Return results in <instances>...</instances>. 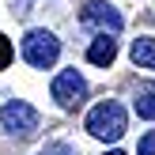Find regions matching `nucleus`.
Returning a JSON list of instances; mask_svg holds the SVG:
<instances>
[{
	"instance_id": "obj_7",
	"label": "nucleus",
	"mask_w": 155,
	"mask_h": 155,
	"mask_svg": "<svg viewBox=\"0 0 155 155\" xmlns=\"http://www.w3.org/2000/svg\"><path fill=\"white\" fill-rule=\"evenodd\" d=\"M133 110H136V117L155 121V83H136V91H133Z\"/></svg>"
},
{
	"instance_id": "obj_9",
	"label": "nucleus",
	"mask_w": 155,
	"mask_h": 155,
	"mask_svg": "<svg viewBox=\"0 0 155 155\" xmlns=\"http://www.w3.org/2000/svg\"><path fill=\"white\" fill-rule=\"evenodd\" d=\"M136 155H155V133H144L136 144Z\"/></svg>"
},
{
	"instance_id": "obj_3",
	"label": "nucleus",
	"mask_w": 155,
	"mask_h": 155,
	"mask_svg": "<svg viewBox=\"0 0 155 155\" xmlns=\"http://www.w3.org/2000/svg\"><path fill=\"white\" fill-rule=\"evenodd\" d=\"M49 95L57 98L61 110H80V106L87 102V80H83L76 68H64V72H57V80H53Z\"/></svg>"
},
{
	"instance_id": "obj_11",
	"label": "nucleus",
	"mask_w": 155,
	"mask_h": 155,
	"mask_svg": "<svg viewBox=\"0 0 155 155\" xmlns=\"http://www.w3.org/2000/svg\"><path fill=\"white\" fill-rule=\"evenodd\" d=\"M42 155H76V151L68 148V144H49V148H45Z\"/></svg>"
},
{
	"instance_id": "obj_4",
	"label": "nucleus",
	"mask_w": 155,
	"mask_h": 155,
	"mask_svg": "<svg viewBox=\"0 0 155 155\" xmlns=\"http://www.w3.org/2000/svg\"><path fill=\"white\" fill-rule=\"evenodd\" d=\"M0 125H4L8 136H30L38 129V110L23 98H8L4 110H0Z\"/></svg>"
},
{
	"instance_id": "obj_1",
	"label": "nucleus",
	"mask_w": 155,
	"mask_h": 155,
	"mask_svg": "<svg viewBox=\"0 0 155 155\" xmlns=\"http://www.w3.org/2000/svg\"><path fill=\"white\" fill-rule=\"evenodd\" d=\"M125 129H129V114H125V106L117 102V98H106V102H98V106H91V114H87V133L95 136V140H121L125 136Z\"/></svg>"
},
{
	"instance_id": "obj_8",
	"label": "nucleus",
	"mask_w": 155,
	"mask_h": 155,
	"mask_svg": "<svg viewBox=\"0 0 155 155\" xmlns=\"http://www.w3.org/2000/svg\"><path fill=\"white\" fill-rule=\"evenodd\" d=\"M129 57H133L136 68H151L155 72V38H136L133 49H129Z\"/></svg>"
},
{
	"instance_id": "obj_2",
	"label": "nucleus",
	"mask_w": 155,
	"mask_h": 155,
	"mask_svg": "<svg viewBox=\"0 0 155 155\" xmlns=\"http://www.w3.org/2000/svg\"><path fill=\"white\" fill-rule=\"evenodd\" d=\"M57 57H61L57 34H49V30H30V34L23 38V61H27L30 68H53Z\"/></svg>"
},
{
	"instance_id": "obj_5",
	"label": "nucleus",
	"mask_w": 155,
	"mask_h": 155,
	"mask_svg": "<svg viewBox=\"0 0 155 155\" xmlns=\"http://www.w3.org/2000/svg\"><path fill=\"white\" fill-rule=\"evenodd\" d=\"M80 23L87 30H98V34H117L121 27H125V19H121V12L114 4H106V0H87L80 12Z\"/></svg>"
},
{
	"instance_id": "obj_6",
	"label": "nucleus",
	"mask_w": 155,
	"mask_h": 155,
	"mask_svg": "<svg viewBox=\"0 0 155 155\" xmlns=\"http://www.w3.org/2000/svg\"><path fill=\"white\" fill-rule=\"evenodd\" d=\"M114 57H117V38L114 34H98L95 42H91V49H87V61L98 64V68H110Z\"/></svg>"
},
{
	"instance_id": "obj_10",
	"label": "nucleus",
	"mask_w": 155,
	"mask_h": 155,
	"mask_svg": "<svg viewBox=\"0 0 155 155\" xmlns=\"http://www.w3.org/2000/svg\"><path fill=\"white\" fill-rule=\"evenodd\" d=\"M12 53H15V49H12V42L0 34V68H8V64H12Z\"/></svg>"
},
{
	"instance_id": "obj_12",
	"label": "nucleus",
	"mask_w": 155,
	"mask_h": 155,
	"mask_svg": "<svg viewBox=\"0 0 155 155\" xmlns=\"http://www.w3.org/2000/svg\"><path fill=\"white\" fill-rule=\"evenodd\" d=\"M106 155H125V151H106Z\"/></svg>"
}]
</instances>
